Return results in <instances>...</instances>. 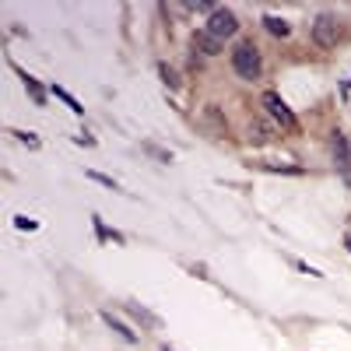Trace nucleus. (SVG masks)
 Returning <instances> with one entry per match:
<instances>
[{
	"mask_svg": "<svg viewBox=\"0 0 351 351\" xmlns=\"http://www.w3.org/2000/svg\"><path fill=\"white\" fill-rule=\"evenodd\" d=\"M88 176H92L95 183H102V186H112V190H120V186H116V180H112V176H102V172H88Z\"/></svg>",
	"mask_w": 351,
	"mask_h": 351,
	"instance_id": "14",
	"label": "nucleus"
},
{
	"mask_svg": "<svg viewBox=\"0 0 351 351\" xmlns=\"http://www.w3.org/2000/svg\"><path fill=\"white\" fill-rule=\"evenodd\" d=\"M21 84H25V92L32 95V102H36V106H46V92H43V84H39L32 74H21Z\"/></svg>",
	"mask_w": 351,
	"mask_h": 351,
	"instance_id": "7",
	"label": "nucleus"
},
{
	"mask_svg": "<svg viewBox=\"0 0 351 351\" xmlns=\"http://www.w3.org/2000/svg\"><path fill=\"white\" fill-rule=\"evenodd\" d=\"M102 319H106V324H109V327H112V330H116V334H120V337H123V341H130V344H134V341H137V334H134V330H130V327H127V324H120V319H116V316H112V313H102Z\"/></svg>",
	"mask_w": 351,
	"mask_h": 351,
	"instance_id": "9",
	"label": "nucleus"
},
{
	"mask_svg": "<svg viewBox=\"0 0 351 351\" xmlns=\"http://www.w3.org/2000/svg\"><path fill=\"white\" fill-rule=\"evenodd\" d=\"M232 67H236V74H239L243 81H256V77H260V71H263L260 49H256L250 39L236 43V49H232Z\"/></svg>",
	"mask_w": 351,
	"mask_h": 351,
	"instance_id": "1",
	"label": "nucleus"
},
{
	"mask_svg": "<svg viewBox=\"0 0 351 351\" xmlns=\"http://www.w3.org/2000/svg\"><path fill=\"white\" fill-rule=\"evenodd\" d=\"M11 134H14V137H18L21 144H28V148H32V152L39 148V137H36V134H25V130H11Z\"/></svg>",
	"mask_w": 351,
	"mask_h": 351,
	"instance_id": "13",
	"label": "nucleus"
},
{
	"mask_svg": "<svg viewBox=\"0 0 351 351\" xmlns=\"http://www.w3.org/2000/svg\"><path fill=\"white\" fill-rule=\"evenodd\" d=\"M193 46H197L200 53H208V56H215V53H221V49H225V46H221L218 39H211L208 32H197V36H193Z\"/></svg>",
	"mask_w": 351,
	"mask_h": 351,
	"instance_id": "8",
	"label": "nucleus"
},
{
	"mask_svg": "<svg viewBox=\"0 0 351 351\" xmlns=\"http://www.w3.org/2000/svg\"><path fill=\"white\" fill-rule=\"evenodd\" d=\"M127 313H130V316H137V319H144V324H152V327H158V319H155V316H152L148 309H141V306H134V302L127 306Z\"/></svg>",
	"mask_w": 351,
	"mask_h": 351,
	"instance_id": "11",
	"label": "nucleus"
},
{
	"mask_svg": "<svg viewBox=\"0 0 351 351\" xmlns=\"http://www.w3.org/2000/svg\"><path fill=\"white\" fill-rule=\"evenodd\" d=\"M263 109L271 112V120L278 123V127H285L288 134H299V120H295V112H291L288 106H285V99L278 95V92H263Z\"/></svg>",
	"mask_w": 351,
	"mask_h": 351,
	"instance_id": "3",
	"label": "nucleus"
},
{
	"mask_svg": "<svg viewBox=\"0 0 351 351\" xmlns=\"http://www.w3.org/2000/svg\"><path fill=\"white\" fill-rule=\"evenodd\" d=\"M337 39H341V18L330 14V11L316 14V21H313V43L330 49V46H337Z\"/></svg>",
	"mask_w": 351,
	"mask_h": 351,
	"instance_id": "4",
	"label": "nucleus"
},
{
	"mask_svg": "<svg viewBox=\"0 0 351 351\" xmlns=\"http://www.w3.org/2000/svg\"><path fill=\"white\" fill-rule=\"evenodd\" d=\"M263 28H267L271 36H278V39H288V32H291V25L285 18H278V14H263Z\"/></svg>",
	"mask_w": 351,
	"mask_h": 351,
	"instance_id": "6",
	"label": "nucleus"
},
{
	"mask_svg": "<svg viewBox=\"0 0 351 351\" xmlns=\"http://www.w3.org/2000/svg\"><path fill=\"white\" fill-rule=\"evenodd\" d=\"M204 32H208L211 39H218L221 46H225V39H232L239 32V21H236V14H232L228 8H215L211 14H208V25H204Z\"/></svg>",
	"mask_w": 351,
	"mask_h": 351,
	"instance_id": "2",
	"label": "nucleus"
},
{
	"mask_svg": "<svg viewBox=\"0 0 351 351\" xmlns=\"http://www.w3.org/2000/svg\"><path fill=\"white\" fill-rule=\"evenodd\" d=\"M53 95H56V99H64V102H67V106H71V109H74V112H77V116H81V112H84V109H81V106H77V99H74V95H71V92H67V88H60V84H53Z\"/></svg>",
	"mask_w": 351,
	"mask_h": 351,
	"instance_id": "10",
	"label": "nucleus"
},
{
	"mask_svg": "<svg viewBox=\"0 0 351 351\" xmlns=\"http://www.w3.org/2000/svg\"><path fill=\"white\" fill-rule=\"evenodd\" d=\"M344 246H348V250H351V236H348V239H344Z\"/></svg>",
	"mask_w": 351,
	"mask_h": 351,
	"instance_id": "16",
	"label": "nucleus"
},
{
	"mask_svg": "<svg viewBox=\"0 0 351 351\" xmlns=\"http://www.w3.org/2000/svg\"><path fill=\"white\" fill-rule=\"evenodd\" d=\"M274 134H271V127H263V123H253L250 127V141H271Z\"/></svg>",
	"mask_w": 351,
	"mask_h": 351,
	"instance_id": "12",
	"label": "nucleus"
},
{
	"mask_svg": "<svg viewBox=\"0 0 351 351\" xmlns=\"http://www.w3.org/2000/svg\"><path fill=\"white\" fill-rule=\"evenodd\" d=\"M330 148H334V158H337V165L351 176V148H348V137L337 130L334 137H330Z\"/></svg>",
	"mask_w": 351,
	"mask_h": 351,
	"instance_id": "5",
	"label": "nucleus"
},
{
	"mask_svg": "<svg viewBox=\"0 0 351 351\" xmlns=\"http://www.w3.org/2000/svg\"><path fill=\"white\" fill-rule=\"evenodd\" d=\"M158 71H162V77H165V84H172V88H176V84H180V77H176V71H172V67H165V64H162Z\"/></svg>",
	"mask_w": 351,
	"mask_h": 351,
	"instance_id": "15",
	"label": "nucleus"
}]
</instances>
